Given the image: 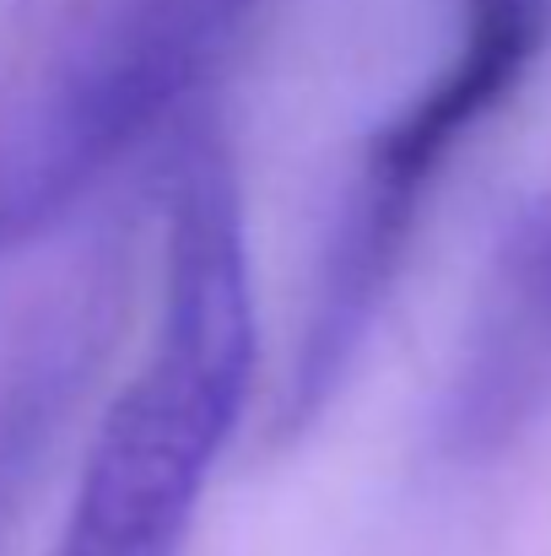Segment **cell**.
Listing matches in <instances>:
<instances>
[{"label":"cell","mask_w":551,"mask_h":556,"mask_svg":"<svg viewBox=\"0 0 551 556\" xmlns=\"http://www.w3.org/2000/svg\"><path fill=\"white\" fill-rule=\"evenodd\" d=\"M254 383L243 189L216 130H189L168 174L163 303L141 368L114 394L54 556H179L211 465Z\"/></svg>","instance_id":"obj_1"},{"label":"cell","mask_w":551,"mask_h":556,"mask_svg":"<svg viewBox=\"0 0 551 556\" xmlns=\"http://www.w3.org/2000/svg\"><path fill=\"white\" fill-rule=\"evenodd\" d=\"M260 0H71L0 92V260L163 136L243 43Z\"/></svg>","instance_id":"obj_2"},{"label":"cell","mask_w":551,"mask_h":556,"mask_svg":"<svg viewBox=\"0 0 551 556\" xmlns=\"http://www.w3.org/2000/svg\"><path fill=\"white\" fill-rule=\"evenodd\" d=\"M109 308V281H71L0 346V535L16 519L76 394L87 389V372L103 357Z\"/></svg>","instance_id":"obj_3"}]
</instances>
